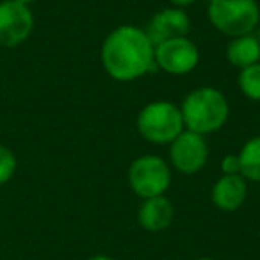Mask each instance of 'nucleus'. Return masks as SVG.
<instances>
[{"instance_id": "f257e3e1", "label": "nucleus", "mask_w": 260, "mask_h": 260, "mask_svg": "<svg viewBox=\"0 0 260 260\" xmlns=\"http://www.w3.org/2000/svg\"><path fill=\"white\" fill-rule=\"evenodd\" d=\"M153 50L155 47L146 30L134 25H121L105 38L100 57L109 77L119 82H130L153 68Z\"/></svg>"}, {"instance_id": "f03ea898", "label": "nucleus", "mask_w": 260, "mask_h": 260, "mask_svg": "<svg viewBox=\"0 0 260 260\" xmlns=\"http://www.w3.org/2000/svg\"><path fill=\"white\" fill-rule=\"evenodd\" d=\"M184 126L196 134H212L226 123L228 102L221 91L214 87H198L185 96L180 107Z\"/></svg>"}, {"instance_id": "7ed1b4c3", "label": "nucleus", "mask_w": 260, "mask_h": 260, "mask_svg": "<svg viewBox=\"0 0 260 260\" xmlns=\"http://www.w3.org/2000/svg\"><path fill=\"white\" fill-rule=\"evenodd\" d=\"M139 134L155 145H170L184 132L180 107L166 100L145 105L138 116Z\"/></svg>"}, {"instance_id": "20e7f679", "label": "nucleus", "mask_w": 260, "mask_h": 260, "mask_svg": "<svg viewBox=\"0 0 260 260\" xmlns=\"http://www.w3.org/2000/svg\"><path fill=\"white\" fill-rule=\"evenodd\" d=\"M210 23L230 38L251 34L260 23L255 0H209Z\"/></svg>"}, {"instance_id": "39448f33", "label": "nucleus", "mask_w": 260, "mask_h": 260, "mask_svg": "<svg viewBox=\"0 0 260 260\" xmlns=\"http://www.w3.org/2000/svg\"><path fill=\"white\" fill-rule=\"evenodd\" d=\"M171 184V171L159 155H143L128 168L130 189L143 200L162 196Z\"/></svg>"}, {"instance_id": "423d86ee", "label": "nucleus", "mask_w": 260, "mask_h": 260, "mask_svg": "<svg viewBox=\"0 0 260 260\" xmlns=\"http://www.w3.org/2000/svg\"><path fill=\"white\" fill-rule=\"evenodd\" d=\"M34 29V16L27 4L18 0L0 2V47L15 48L27 41Z\"/></svg>"}, {"instance_id": "0eeeda50", "label": "nucleus", "mask_w": 260, "mask_h": 260, "mask_svg": "<svg viewBox=\"0 0 260 260\" xmlns=\"http://www.w3.org/2000/svg\"><path fill=\"white\" fill-rule=\"evenodd\" d=\"M155 64L170 75H185L198 66V47L187 38H175L155 45Z\"/></svg>"}, {"instance_id": "6e6552de", "label": "nucleus", "mask_w": 260, "mask_h": 260, "mask_svg": "<svg viewBox=\"0 0 260 260\" xmlns=\"http://www.w3.org/2000/svg\"><path fill=\"white\" fill-rule=\"evenodd\" d=\"M170 145L171 164L175 170L184 175L198 173L209 159V148L203 136L191 130H184Z\"/></svg>"}, {"instance_id": "1a4fd4ad", "label": "nucleus", "mask_w": 260, "mask_h": 260, "mask_svg": "<svg viewBox=\"0 0 260 260\" xmlns=\"http://www.w3.org/2000/svg\"><path fill=\"white\" fill-rule=\"evenodd\" d=\"M189 32H191V20L187 13L180 8H168L155 13L146 29L153 47L175 38H187Z\"/></svg>"}, {"instance_id": "9d476101", "label": "nucleus", "mask_w": 260, "mask_h": 260, "mask_svg": "<svg viewBox=\"0 0 260 260\" xmlns=\"http://www.w3.org/2000/svg\"><path fill=\"white\" fill-rule=\"evenodd\" d=\"M248 187L242 175H223L212 187V203L224 212L237 210L244 203Z\"/></svg>"}, {"instance_id": "9b49d317", "label": "nucleus", "mask_w": 260, "mask_h": 260, "mask_svg": "<svg viewBox=\"0 0 260 260\" xmlns=\"http://www.w3.org/2000/svg\"><path fill=\"white\" fill-rule=\"evenodd\" d=\"M175 216L173 203L166 196L146 198L138 212V221L146 232H162L171 224Z\"/></svg>"}, {"instance_id": "f8f14e48", "label": "nucleus", "mask_w": 260, "mask_h": 260, "mask_svg": "<svg viewBox=\"0 0 260 260\" xmlns=\"http://www.w3.org/2000/svg\"><path fill=\"white\" fill-rule=\"evenodd\" d=\"M226 59L230 64L237 68H248L251 64L260 62V41L253 34L232 38L226 48Z\"/></svg>"}, {"instance_id": "ddd939ff", "label": "nucleus", "mask_w": 260, "mask_h": 260, "mask_svg": "<svg viewBox=\"0 0 260 260\" xmlns=\"http://www.w3.org/2000/svg\"><path fill=\"white\" fill-rule=\"evenodd\" d=\"M237 155L241 160L242 177L253 182H260V136L246 141Z\"/></svg>"}, {"instance_id": "4468645a", "label": "nucleus", "mask_w": 260, "mask_h": 260, "mask_svg": "<svg viewBox=\"0 0 260 260\" xmlns=\"http://www.w3.org/2000/svg\"><path fill=\"white\" fill-rule=\"evenodd\" d=\"M239 87L249 100L260 102V62L242 68L239 73Z\"/></svg>"}, {"instance_id": "2eb2a0df", "label": "nucleus", "mask_w": 260, "mask_h": 260, "mask_svg": "<svg viewBox=\"0 0 260 260\" xmlns=\"http://www.w3.org/2000/svg\"><path fill=\"white\" fill-rule=\"evenodd\" d=\"M16 164L18 162L15 152L6 145H0V185L11 180L16 171Z\"/></svg>"}, {"instance_id": "dca6fc26", "label": "nucleus", "mask_w": 260, "mask_h": 260, "mask_svg": "<svg viewBox=\"0 0 260 260\" xmlns=\"http://www.w3.org/2000/svg\"><path fill=\"white\" fill-rule=\"evenodd\" d=\"M221 171L224 175H241V160H239V155L228 153L223 159V162H221Z\"/></svg>"}, {"instance_id": "f3484780", "label": "nucleus", "mask_w": 260, "mask_h": 260, "mask_svg": "<svg viewBox=\"0 0 260 260\" xmlns=\"http://www.w3.org/2000/svg\"><path fill=\"white\" fill-rule=\"evenodd\" d=\"M170 2L175 6V8H187V6L194 4L196 0H170Z\"/></svg>"}, {"instance_id": "a211bd4d", "label": "nucleus", "mask_w": 260, "mask_h": 260, "mask_svg": "<svg viewBox=\"0 0 260 260\" xmlns=\"http://www.w3.org/2000/svg\"><path fill=\"white\" fill-rule=\"evenodd\" d=\"M87 260H114V258H111V256H107V255H94Z\"/></svg>"}, {"instance_id": "6ab92c4d", "label": "nucleus", "mask_w": 260, "mask_h": 260, "mask_svg": "<svg viewBox=\"0 0 260 260\" xmlns=\"http://www.w3.org/2000/svg\"><path fill=\"white\" fill-rule=\"evenodd\" d=\"M18 2H22V4H27V6H29L30 2H34V0H18Z\"/></svg>"}, {"instance_id": "aec40b11", "label": "nucleus", "mask_w": 260, "mask_h": 260, "mask_svg": "<svg viewBox=\"0 0 260 260\" xmlns=\"http://www.w3.org/2000/svg\"><path fill=\"white\" fill-rule=\"evenodd\" d=\"M256 29H258V34H256V38H258V41H260V23H258V27H256Z\"/></svg>"}, {"instance_id": "412c9836", "label": "nucleus", "mask_w": 260, "mask_h": 260, "mask_svg": "<svg viewBox=\"0 0 260 260\" xmlns=\"http://www.w3.org/2000/svg\"><path fill=\"white\" fill-rule=\"evenodd\" d=\"M198 260H214V258H198Z\"/></svg>"}]
</instances>
